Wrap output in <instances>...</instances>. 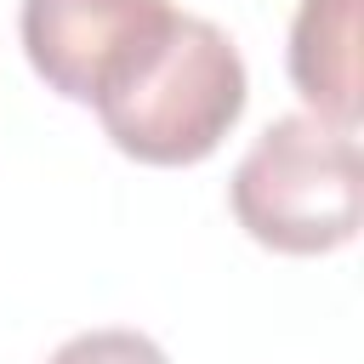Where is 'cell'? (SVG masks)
Masks as SVG:
<instances>
[{"label":"cell","mask_w":364,"mask_h":364,"mask_svg":"<svg viewBox=\"0 0 364 364\" xmlns=\"http://www.w3.org/2000/svg\"><path fill=\"white\" fill-rule=\"evenodd\" d=\"M171 0H23V51L68 102H102L171 28Z\"/></svg>","instance_id":"obj_3"},{"label":"cell","mask_w":364,"mask_h":364,"mask_svg":"<svg viewBox=\"0 0 364 364\" xmlns=\"http://www.w3.org/2000/svg\"><path fill=\"white\" fill-rule=\"evenodd\" d=\"M358 23L364 0H301L290 23V80L313 114L358 131Z\"/></svg>","instance_id":"obj_4"},{"label":"cell","mask_w":364,"mask_h":364,"mask_svg":"<svg viewBox=\"0 0 364 364\" xmlns=\"http://www.w3.org/2000/svg\"><path fill=\"white\" fill-rule=\"evenodd\" d=\"M245 97L239 46L216 23L176 11L165 40L97 102V119L108 142L142 165H199L239 125Z\"/></svg>","instance_id":"obj_1"},{"label":"cell","mask_w":364,"mask_h":364,"mask_svg":"<svg viewBox=\"0 0 364 364\" xmlns=\"http://www.w3.org/2000/svg\"><path fill=\"white\" fill-rule=\"evenodd\" d=\"M46 364H171V358L136 330H85L68 336Z\"/></svg>","instance_id":"obj_5"},{"label":"cell","mask_w":364,"mask_h":364,"mask_svg":"<svg viewBox=\"0 0 364 364\" xmlns=\"http://www.w3.org/2000/svg\"><path fill=\"white\" fill-rule=\"evenodd\" d=\"M228 205L239 228L279 256L341 250L364 222V154L358 136L324 114L273 119L233 165Z\"/></svg>","instance_id":"obj_2"}]
</instances>
